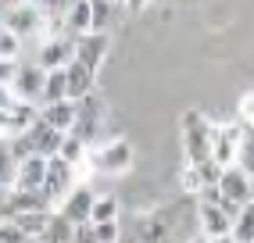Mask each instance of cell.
Listing matches in <instances>:
<instances>
[{
	"instance_id": "1",
	"label": "cell",
	"mask_w": 254,
	"mask_h": 243,
	"mask_svg": "<svg viewBox=\"0 0 254 243\" xmlns=\"http://www.w3.org/2000/svg\"><path fill=\"white\" fill-rule=\"evenodd\" d=\"M179 132H183V158H186V165L211 161V118L208 115H200L197 108L183 111Z\"/></svg>"
},
{
	"instance_id": "2",
	"label": "cell",
	"mask_w": 254,
	"mask_h": 243,
	"mask_svg": "<svg viewBox=\"0 0 254 243\" xmlns=\"http://www.w3.org/2000/svg\"><path fill=\"white\" fill-rule=\"evenodd\" d=\"M136 161V150H132L129 140L115 136V140H104V143H93L90 154H86V165L100 176H126Z\"/></svg>"
},
{
	"instance_id": "3",
	"label": "cell",
	"mask_w": 254,
	"mask_h": 243,
	"mask_svg": "<svg viewBox=\"0 0 254 243\" xmlns=\"http://www.w3.org/2000/svg\"><path fill=\"white\" fill-rule=\"evenodd\" d=\"M244 136H247V129H244L236 118H233V122H211V161L222 165V168L240 165Z\"/></svg>"
},
{
	"instance_id": "4",
	"label": "cell",
	"mask_w": 254,
	"mask_h": 243,
	"mask_svg": "<svg viewBox=\"0 0 254 243\" xmlns=\"http://www.w3.org/2000/svg\"><path fill=\"white\" fill-rule=\"evenodd\" d=\"M40 122V104L18 100L11 90H4V104H0V125H4L7 140H22V136Z\"/></svg>"
},
{
	"instance_id": "5",
	"label": "cell",
	"mask_w": 254,
	"mask_h": 243,
	"mask_svg": "<svg viewBox=\"0 0 254 243\" xmlns=\"http://www.w3.org/2000/svg\"><path fill=\"white\" fill-rule=\"evenodd\" d=\"M240 215V207L236 204H226V200H197V222H200V233L208 240H218V236H229L233 233V222Z\"/></svg>"
},
{
	"instance_id": "6",
	"label": "cell",
	"mask_w": 254,
	"mask_h": 243,
	"mask_svg": "<svg viewBox=\"0 0 254 243\" xmlns=\"http://www.w3.org/2000/svg\"><path fill=\"white\" fill-rule=\"evenodd\" d=\"M4 29L18 32V36H29V32H43L50 29V11L40 4H11L4 7Z\"/></svg>"
},
{
	"instance_id": "7",
	"label": "cell",
	"mask_w": 254,
	"mask_h": 243,
	"mask_svg": "<svg viewBox=\"0 0 254 243\" xmlns=\"http://www.w3.org/2000/svg\"><path fill=\"white\" fill-rule=\"evenodd\" d=\"M43 86H47V72L36 61H22L18 72H14V79L4 86V90H11L18 100H29V104H40L43 108Z\"/></svg>"
},
{
	"instance_id": "8",
	"label": "cell",
	"mask_w": 254,
	"mask_h": 243,
	"mask_svg": "<svg viewBox=\"0 0 254 243\" xmlns=\"http://www.w3.org/2000/svg\"><path fill=\"white\" fill-rule=\"evenodd\" d=\"M47 168H50V158H25L18 161L11 172H7V189H29V193H43L47 186Z\"/></svg>"
},
{
	"instance_id": "9",
	"label": "cell",
	"mask_w": 254,
	"mask_h": 243,
	"mask_svg": "<svg viewBox=\"0 0 254 243\" xmlns=\"http://www.w3.org/2000/svg\"><path fill=\"white\" fill-rule=\"evenodd\" d=\"M72 61H75V36H68V32L43 40L40 58H36V64L43 68V72H58V68H68Z\"/></svg>"
},
{
	"instance_id": "10",
	"label": "cell",
	"mask_w": 254,
	"mask_h": 243,
	"mask_svg": "<svg viewBox=\"0 0 254 243\" xmlns=\"http://www.w3.org/2000/svg\"><path fill=\"white\" fill-rule=\"evenodd\" d=\"M218 193H222L226 204H236V207H244L254 200V186H251V172L244 165H233L222 172V179H218Z\"/></svg>"
},
{
	"instance_id": "11",
	"label": "cell",
	"mask_w": 254,
	"mask_h": 243,
	"mask_svg": "<svg viewBox=\"0 0 254 243\" xmlns=\"http://www.w3.org/2000/svg\"><path fill=\"white\" fill-rule=\"evenodd\" d=\"M75 189V165H68L58 154V158H50V168H47V186H43V193L50 197V204L61 207V200L68 197Z\"/></svg>"
},
{
	"instance_id": "12",
	"label": "cell",
	"mask_w": 254,
	"mask_h": 243,
	"mask_svg": "<svg viewBox=\"0 0 254 243\" xmlns=\"http://www.w3.org/2000/svg\"><path fill=\"white\" fill-rule=\"evenodd\" d=\"M32 211H58L47 193H29V189H4V222L32 215Z\"/></svg>"
},
{
	"instance_id": "13",
	"label": "cell",
	"mask_w": 254,
	"mask_h": 243,
	"mask_svg": "<svg viewBox=\"0 0 254 243\" xmlns=\"http://www.w3.org/2000/svg\"><path fill=\"white\" fill-rule=\"evenodd\" d=\"M108 50H111V36H108V32H86V36L75 40V61L86 64L90 72H97V68L104 64Z\"/></svg>"
},
{
	"instance_id": "14",
	"label": "cell",
	"mask_w": 254,
	"mask_h": 243,
	"mask_svg": "<svg viewBox=\"0 0 254 243\" xmlns=\"http://www.w3.org/2000/svg\"><path fill=\"white\" fill-rule=\"evenodd\" d=\"M93 200H97V193H93L90 186H75L72 193L61 200L58 211L68 218L72 225H93V222H90V215H93Z\"/></svg>"
},
{
	"instance_id": "15",
	"label": "cell",
	"mask_w": 254,
	"mask_h": 243,
	"mask_svg": "<svg viewBox=\"0 0 254 243\" xmlns=\"http://www.w3.org/2000/svg\"><path fill=\"white\" fill-rule=\"evenodd\" d=\"M40 118L47 122L50 129H58L61 136H72L79 125V104L75 100H58V104H43Z\"/></svg>"
},
{
	"instance_id": "16",
	"label": "cell",
	"mask_w": 254,
	"mask_h": 243,
	"mask_svg": "<svg viewBox=\"0 0 254 243\" xmlns=\"http://www.w3.org/2000/svg\"><path fill=\"white\" fill-rule=\"evenodd\" d=\"M100 122H104V100L93 93L86 100H79V125H75L72 136H79V140L90 143L93 136H97V129H100Z\"/></svg>"
},
{
	"instance_id": "17",
	"label": "cell",
	"mask_w": 254,
	"mask_h": 243,
	"mask_svg": "<svg viewBox=\"0 0 254 243\" xmlns=\"http://www.w3.org/2000/svg\"><path fill=\"white\" fill-rule=\"evenodd\" d=\"M64 75H68V100H86V97H93L97 90V72H90L86 64H79V61H72L68 68H64Z\"/></svg>"
},
{
	"instance_id": "18",
	"label": "cell",
	"mask_w": 254,
	"mask_h": 243,
	"mask_svg": "<svg viewBox=\"0 0 254 243\" xmlns=\"http://www.w3.org/2000/svg\"><path fill=\"white\" fill-rule=\"evenodd\" d=\"M93 29V0H79V4H72L68 11H64V32L68 36H86V32Z\"/></svg>"
},
{
	"instance_id": "19",
	"label": "cell",
	"mask_w": 254,
	"mask_h": 243,
	"mask_svg": "<svg viewBox=\"0 0 254 243\" xmlns=\"http://www.w3.org/2000/svg\"><path fill=\"white\" fill-rule=\"evenodd\" d=\"M72 240H75V225L64 218L61 211H54V218H50L47 233L40 236V243H72Z\"/></svg>"
},
{
	"instance_id": "20",
	"label": "cell",
	"mask_w": 254,
	"mask_h": 243,
	"mask_svg": "<svg viewBox=\"0 0 254 243\" xmlns=\"http://www.w3.org/2000/svg\"><path fill=\"white\" fill-rule=\"evenodd\" d=\"M118 211H122V204H118V197H115V193H97L90 222H93V225H104V222H118Z\"/></svg>"
},
{
	"instance_id": "21",
	"label": "cell",
	"mask_w": 254,
	"mask_h": 243,
	"mask_svg": "<svg viewBox=\"0 0 254 243\" xmlns=\"http://www.w3.org/2000/svg\"><path fill=\"white\" fill-rule=\"evenodd\" d=\"M115 18H122V7L111 0H93V29L90 32H108L115 25Z\"/></svg>"
},
{
	"instance_id": "22",
	"label": "cell",
	"mask_w": 254,
	"mask_h": 243,
	"mask_svg": "<svg viewBox=\"0 0 254 243\" xmlns=\"http://www.w3.org/2000/svg\"><path fill=\"white\" fill-rule=\"evenodd\" d=\"M58 100H68V75H64V68L47 72V86H43V104H58Z\"/></svg>"
},
{
	"instance_id": "23",
	"label": "cell",
	"mask_w": 254,
	"mask_h": 243,
	"mask_svg": "<svg viewBox=\"0 0 254 243\" xmlns=\"http://www.w3.org/2000/svg\"><path fill=\"white\" fill-rule=\"evenodd\" d=\"M233 240L236 243H254V200L240 207V215L233 222Z\"/></svg>"
},
{
	"instance_id": "24",
	"label": "cell",
	"mask_w": 254,
	"mask_h": 243,
	"mask_svg": "<svg viewBox=\"0 0 254 243\" xmlns=\"http://www.w3.org/2000/svg\"><path fill=\"white\" fill-rule=\"evenodd\" d=\"M18 54H22V36L11 32V29H0V61L18 64Z\"/></svg>"
},
{
	"instance_id": "25",
	"label": "cell",
	"mask_w": 254,
	"mask_h": 243,
	"mask_svg": "<svg viewBox=\"0 0 254 243\" xmlns=\"http://www.w3.org/2000/svg\"><path fill=\"white\" fill-rule=\"evenodd\" d=\"M86 154H90V143L86 140H79V136H64V147H61V158L68 161V165H86Z\"/></svg>"
},
{
	"instance_id": "26",
	"label": "cell",
	"mask_w": 254,
	"mask_h": 243,
	"mask_svg": "<svg viewBox=\"0 0 254 243\" xmlns=\"http://www.w3.org/2000/svg\"><path fill=\"white\" fill-rule=\"evenodd\" d=\"M179 186H183V193H190V197H200V193H204V176H200V165H183Z\"/></svg>"
},
{
	"instance_id": "27",
	"label": "cell",
	"mask_w": 254,
	"mask_h": 243,
	"mask_svg": "<svg viewBox=\"0 0 254 243\" xmlns=\"http://www.w3.org/2000/svg\"><path fill=\"white\" fill-rule=\"evenodd\" d=\"M236 122L244 129H254V90L240 93V100H236Z\"/></svg>"
},
{
	"instance_id": "28",
	"label": "cell",
	"mask_w": 254,
	"mask_h": 243,
	"mask_svg": "<svg viewBox=\"0 0 254 243\" xmlns=\"http://www.w3.org/2000/svg\"><path fill=\"white\" fill-rule=\"evenodd\" d=\"M97 240H100V243H122V225H118V222L97 225Z\"/></svg>"
},
{
	"instance_id": "29",
	"label": "cell",
	"mask_w": 254,
	"mask_h": 243,
	"mask_svg": "<svg viewBox=\"0 0 254 243\" xmlns=\"http://www.w3.org/2000/svg\"><path fill=\"white\" fill-rule=\"evenodd\" d=\"M72 243H100L97 240V225H75V240Z\"/></svg>"
},
{
	"instance_id": "30",
	"label": "cell",
	"mask_w": 254,
	"mask_h": 243,
	"mask_svg": "<svg viewBox=\"0 0 254 243\" xmlns=\"http://www.w3.org/2000/svg\"><path fill=\"white\" fill-rule=\"evenodd\" d=\"M190 243H211V240H208V236H204V233H197V236H193V240H190Z\"/></svg>"
},
{
	"instance_id": "31",
	"label": "cell",
	"mask_w": 254,
	"mask_h": 243,
	"mask_svg": "<svg viewBox=\"0 0 254 243\" xmlns=\"http://www.w3.org/2000/svg\"><path fill=\"white\" fill-rule=\"evenodd\" d=\"M211 243H236V240H233V233H229V236H218V240H211Z\"/></svg>"
},
{
	"instance_id": "32",
	"label": "cell",
	"mask_w": 254,
	"mask_h": 243,
	"mask_svg": "<svg viewBox=\"0 0 254 243\" xmlns=\"http://www.w3.org/2000/svg\"><path fill=\"white\" fill-rule=\"evenodd\" d=\"M251 186H254V168H251Z\"/></svg>"
},
{
	"instance_id": "33",
	"label": "cell",
	"mask_w": 254,
	"mask_h": 243,
	"mask_svg": "<svg viewBox=\"0 0 254 243\" xmlns=\"http://www.w3.org/2000/svg\"><path fill=\"white\" fill-rule=\"evenodd\" d=\"M36 243H40V240H36Z\"/></svg>"
}]
</instances>
